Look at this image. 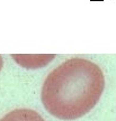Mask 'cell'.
I'll list each match as a JSON object with an SVG mask.
<instances>
[{
	"mask_svg": "<svg viewBox=\"0 0 116 121\" xmlns=\"http://www.w3.org/2000/svg\"><path fill=\"white\" fill-rule=\"evenodd\" d=\"M105 87L103 71L85 58H71L47 75L42 86V102L52 116L74 120L98 103Z\"/></svg>",
	"mask_w": 116,
	"mask_h": 121,
	"instance_id": "obj_1",
	"label": "cell"
},
{
	"mask_svg": "<svg viewBox=\"0 0 116 121\" xmlns=\"http://www.w3.org/2000/svg\"><path fill=\"white\" fill-rule=\"evenodd\" d=\"M0 121H45L41 114L30 109H16L7 113Z\"/></svg>",
	"mask_w": 116,
	"mask_h": 121,
	"instance_id": "obj_2",
	"label": "cell"
},
{
	"mask_svg": "<svg viewBox=\"0 0 116 121\" xmlns=\"http://www.w3.org/2000/svg\"><path fill=\"white\" fill-rule=\"evenodd\" d=\"M2 64H4V60H2V57L0 56V71L2 69Z\"/></svg>",
	"mask_w": 116,
	"mask_h": 121,
	"instance_id": "obj_3",
	"label": "cell"
}]
</instances>
